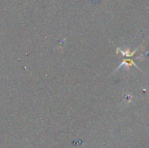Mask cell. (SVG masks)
I'll list each match as a JSON object with an SVG mask.
<instances>
[{"mask_svg": "<svg viewBox=\"0 0 149 148\" xmlns=\"http://www.w3.org/2000/svg\"><path fill=\"white\" fill-rule=\"evenodd\" d=\"M124 65H126L127 67H129L130 65H134V66H136L138 69H140L137 65H136V64H134V59H126V60H124V61H122L121 62V64L120 65V66L116 69V71L117 70H119L120 67H122V66H124ZM115 71V72H116Z\"/></svg>", "mask_w": 149, "mask_h": 148, "instance_id": "6da1fadb", "label": "cell"}, {"mask_svg": "<svg viewBox=\"0 0 149 148\" xmlns=\"http://www.w3.org/2000/svg\"><path fill=\"white\" fill-rule=\"evenodd\" d=\"M139 51V48L138 49H136V50H134L133 52H130V51L129 50H127V51H122V50H120V48H118L117 49V52H120L122 55H124L125 57H134V55L137 52Z\"/></svg>", "mask_w": 149, "mask_h": 148, "instance_id": "7a4b0ae2", "label": "cell"}]
</instances>
